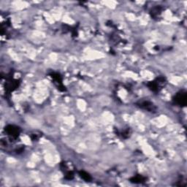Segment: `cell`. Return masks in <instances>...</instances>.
I'll return each mask as SVG.
<instances>
[{
  "label": "cell",
  "instance_id": "obj_2",
  "mask_svg": "<svg viewBox=\"0 0 187 187\" xmlns=\"http://www.w3.org/2000/svg\"><path fill=\"white\" fill-rule=\"evenodd\" d=\"M164 83V78H159L156 80V81H153V82H151L149 84H148V86L152 89L154 92H158L160 89V86L162 85Z\"/></svg>",
  "mask_w": 187,
  "mask_h": 187
},
{
  "label": "cell",
  "instance_id": "obj_3",
  "mask_svg": "<svg viewBox=\"0 0 187 187\" xmlns=\"http://www.w3.org/2000/svg\"><path fill=\"white\" fill-rule=\"evenodd\" d=\"M6 131H7V132L10 135H11V136L13 137H17L18 136L19 132H20V130H19L18 128L12 125L8 126L7 127V129H6Z\"/></svg>",
  "mask_w": 187,
  "mask_h": 187
},
{
  "label": "cell",
  "instance_id": "obj_1",
  "mask_svg": "<svg viewBox=\"0 0 187 187\" xmlns=\"http://www.w3.org/2000/svg\"><path fill=\"white\" fill-rule=\"evenodd\" d=\"M186 92L184 91L180 92L174 97V102L178 104V105H180V106H185L186 105Z\"/></svg>",
  "mask_w": 187,
  "mask_h": 187
},
{
  "label": "cell",
  "instance_id": "obj_4",
  "mask_svg": "<svg viewBox=\"0 0 187 187\" xmlns=\"http://www.w3.org/2000/svg\"><path fill=\"white\" fill-rule=\"evenodd\" d=\"M140 107H141L142 108H144V109L149 111H153L155 110V108L153 105V104L149 102H141V103L140 104Z\"/></svg>",
  "mask_w": 187,
  "mask_h": 187
},
{
  "label": "cell",
  "instance_id": "obj_6",
  "mask_svg": "<svg viewBox=\"0 0 187 187\" xmlns=\"http://www.w3.org/2000/svg\"><path fill=\"white\" fill-rule=\"evenodd\" d=\"M143 180V178L141 176H137V177H134L133 178L131 179V180H132V182H135V183H140V182L142 181V180Z\"/></svg>",
  "mask_w": 187,
  "mask_h": 187
},
{
  "label": "cell",
  "instance_id": "obj_5",
  "mask_svg": "<svg viewBox=\"0 0 187 187\" xmlns=\"http://www.w3.org/2000/svg\"><path fill=\"white\" fill-rule=\"evenodd\" d=\"M79 175L80 176L84 179V180H85L86 181H90V180H92V178H91V176L89 175V174L87 173L86 172H84V171H81V172H79Z\"/></svg>",
  "mask_w": 187,
  "mask_h": 187
}]
</instances>
